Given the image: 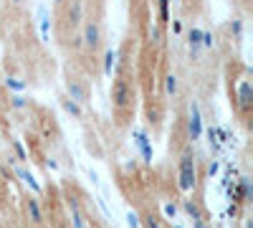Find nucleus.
Instances as JSON below:
<instances>
[{"mask_svg":"<svg viewBox=\"0 0 253 228\" xmlns=\"http://www.w3.org/2000/svg\"><path fill=\"white\" fill-rule=\"evenodd\" d=\"M175 3H180V0H175Z\"/></svg>","mask_w":253,"mask_h":228,"instance_id":"obj_39","label":"nucleus"},{"mask_svg":"<svg viewBox=\"0 0 253 228\" xmlns=\"http://www.w3.org/2000/svg\"><path fill=\"white\" fill-rule=\"evenodd\" d=\"M193 228H208V223L203 221V223H193Z\"/></svg>","mask_w":253,"mask_h":228,"instance_id":"obj_35","label":"nucleus"},{"mask_svg":"<svg viewBox=\"0 0 253 228\" xmlns=\"http://www.w3.org/2000/svg\"><path fill=\"white\" fill-rule=\"evenodd\" d=\"M213 46H215V33L213 31H203V48L210 51Z\"/></svg>","mask_w":253,"mask_h":228,"instance_id":"obj_28","label":"nucleus"},{"mask_svg":"<svg viewBox=\"0 0 253 228\" xmlns=\"http://www.w3.org/2000/svg\"><path fill=\"white\" fill-rule=\"evenodd\" d=\"M0 81H3V74H0Z\"/></svg>","mask_w":253,"mask_h":228,"instance_id":"obj_38","label":"nucleus"},{"mask_svg":"<svg viewBox=\"0 0 253 228\" xmlns=\"http://www.w3.org/2000/svg\"><path fill=\"white\" fill-rule=\"evenodd\" d=\"M53 3H56L58 8H63V3H66V0H53Z\"/></svg>","mask_w":253,"mask_h":228,"instance_id":"obj_37","label":"nucleus"},{"mask_svg":"<svg viewBox=\"0 0 253 228\" xmlns=\"http://www.w3.org/2000/svg\"><path fill=\"white\" fill-rule=\"evenodd\" d=\"M0 180H3V182H13V180H15L13 168H8L5 162H0Z\"/></svg>","mask_w":253,"mask_h":228,"instance_id":"obj_27","label":"nucleus"},{"mask_svg":"<svg viewBox=\"0 0 253 228\" xmlns=\"http://www.w3.org/2000/svg\"><path fill=\"white\" fill-rule=\"evenodd\" d=\"M203 135H205L203 112H200V104L193 99V101L187 104V137L193 139V142H198V139H203Z\"/></svg>","mask_w":253,"mask_h":228,"instance_id":"obj_4","label":"nucleus"},{"mask_svg":"<svg viewBox=\"0 0 253 228\" xmlns=\"http://www.w3.org/2000/svg\"><path fill=\"white\" fill-rule=\"evenodd\" d=\"M23 213L26 218L33 223V226H43L46 223V213H43V205H41V198L38 195H26L23 198Z\"/></svg>","mask_w":253,"mask_h":228,"instance_id":"obj_6","label":"nucleus"},{"mask_svg":"<svg viewBox=\"0 0 253 228\" xmlns=\"http://www.w3.org/2000/svg\"><path fill=\"white\" fill-rule=\"evenodd\" d=\"M139 228H165V226H162V218L150 211V213L139 216Z\"/></svg>","mask_w":253,"mask_h":228,"instance_id":"obj_22","label":"nucleus"},{"mask_svg":"<svg viewBox=\"0 0 253 228\" xmlns=\"http://www.w3.org/2000/svg\"><path fill=\"white\" fill-rule=\"evenodd\" d=\"M0 144H3V139H0Z\"/></svg>","mask_w":253,"mask_h":228,"instance_id":"obj_40","label":"nucleus"},{"mask_svg":"<svg viewBox=\"0 0 253 228\" xmlns=\"http://www.w3.org/2000/svg\"><path fill=\"white\" fill-rule=\"evenodd\" d=\"M63 87H66V96L71 99V101H76V104H89L91 101V94H89V87L84 84L81 79H76V76H69L66 81H63Z\"/></svg>","mask_w":253,"mask_h":228,"instance_id":"obj_5","label":"nucleus"},{"mask_svg":"<svg viewBox=\"0 0 253 228\" xmlns=\"http://www.w3.org/2000/svg\"><path fill=\"white\" fill-rule=\"evenodd\" d=\"M69 213H71V223L69 228H86V218H84L81 208H79V203L74 198H69Z\"/></svg>","mask_w":253,"mask_h":228,"instance_id":"obj_17","label":"nucleus"},{"mask_svg":"<svg viewBox=\"0 0 253 228\" xmlns=\"http://www.w3.org/2000/svg\"><path fill=\"white\" fill-rule=\"evenodd\" d=\"M61 107H63V112L71 114L74 119H84V107H81V104H76V101H71L66 94L61 96Z\"/></svg>","mask_w":253,"mask_h":228,"instance_id":"obj_19","label":"nucleus"},{"mask_svg":"<svg viewBox=\"0 0 253 228\" xmlns=\"http://www.w3.org/2000/svg\"><path fill=\"white\" fill-rule=\"evenodd\" d=\"M134 101H137V89L129 79H114L112 81V107L117 114H124V112H132L134 109Z\"/></svg>","mask_w":253,"mask_h":228,"instance_id":"obj_2","label":"nucleus"},{"mask_svg":"<svg viewBox=\"0 0 253 228\" xmlns=\"http://www.w3.org/2000/svg\"><path fill=\"white\" fill-rule=\"evenodd\" d=\"M0 84H3L10 94H23L26 91V81L23 79H18V76H3V81H0Z\"/></svg>","mask_w":253,"mask_h":228,"instance_id":"obj_18","label":"nucleus"},{"mask_svg":"<svg viewBox=\"0 0 253 228\" xmlns=\"http://www.w3.org/2000/svg\"><path fill=\"white\" fill-rule=\"evenodd\" d=\"M63 20L74 31L84 23V0H66L63 3Z\"/></svg>","mask_w":253,"mask_h":228,"instance_id":"obj_8","label":"nucleus"},{"mask_svg":"<svg viewBox=\"0 0 253 228\" xmlns=\"http://www.w3.org/2000/svg\"><path fill=\"white\" fill-rule=\"evenodd\" d=\"M8 3H10V5H20V3H23V0H8Z\"/></svg>","mask_w":253,"mask_h":228,"instance_id":"obj_36","label":"nucleus"},{"mask_svg":"<svg viewBox=\"0 0 253 228\" xmlns=\"http://www.w3.org/2000/svg\"><path fill=\"white\" fill-rule=\"evenodd\" d=\"M230 200H233V205H238V203H251L253 200V185H251V178L248 175H241L238 178V182L230 188Z\"/></svg>","mask_w":253,"mask_h":228,"instance_id":"obj_9","label":"nucleus"},{"mask_svg":"<svg viewBox=\"0 0 253 228\" xmlns=\"http://www.w3.org/2000/svg\"><path fill=\"white\" fill-rule=\"evenodd\" d=\"M162 89H165V96H167V99H177V94H180V76H177L175 71L165 74Z\"/></svg>","mask_w":253,"mask_h":228,"instance_id":"obj_16","label":"nucleus"},{"mask_svg":"<svg viewBox=\"0 0 253 228\" xmlns=\"http://www.w3.org/2000/svg\"><path fill=\"white\" fill-rule=\"evenodd\" d=\"M198 178H200V170H198V157L193 150H185L180 155V162H177V190L180 193H193L198 188Z\"/></svg>","mask_w":253,"mask_h":228,"instance_id":"obj_1","label":"nucleus"},{"mask_svg":"<svg viewBox=\"0 0 253 228\" xmlns=\"http://www.w3.org/2000/svg\"><path fill=\"white\" fill-rule=\"evenodd\" d=\"M119 66V48H104L101 53V74L104 76H112V71Z\"/></svg>","mask_w":253,"mask_h":228,"instance_id":"obj_13","label":"nucleus"},{"mask_svg":"<svg viewBox=\"0 0 253 228\" xmlns=\"http://www.w3.org/2000/svg\"><path fill=\"white\" fill-rule=\"evenodd\" d=\"M46 168H48V170H53V173H56V170H58V162H56V160H53V157H48V160H46Z\"/></svg>","mask_w":253,"mask_h":228,"instance_id":"obj_32","label":"nucleus"},{"mask_svg":"<svg viewBox=\"0 0 253 228\" xmlns=\"http://www.w3.org/2000/svg\"><path fill=\"white\" fill-rule=\"evenodd\" d=\"M38 31H41V41L48 44L51 41V13H48L46 5L38 8Z\"/></svg>","mask_w":253,"mask_h":228,"instance_id":"obj_14","label":"nucleus"},{"mask_svg":"<svg viewBox=\"0 0 253 228\" xmlns=\"http://www.w3.org/2000/svg\"><path fill=\"white\" fill-rule=\"evenodd\" d=\"M150 41H152L155 46H162V44H165V28L155 23V26H152V31H150Z\"/></svg>","mask_w":253,"mask_h":228,"instance_id":"obj_25","label":"nucleus"},{"mask_svg":"<svg viewBox=\"0 0 253 228\" xmlns=\"http://www.w3.org/2000/svg\"><path fill=\"white\" fill-rule=\"evenodd\" d=\"M157 26H167L170 23V0H157Z\"/></svg>","mask_w":253,"mask_h":228,"instance_id":"obj_21","label":"nucleus"},{"mask_svg":"<svg viewBox=\"0 0 253 228\" xmlns=\"http://www.w3.org/2000/svg\"><path fill=\"white\" fill-rule=\"evenodd\" d=\"M162 213H165V221H170V223H172V221L177 218V213H180V205L167 200V203H162Z\"/></svg>","mask_w":253,"mask_h":228,"instance_id":"obj_24","label":"nucleus"},{"mask_svg":"<svg viewBox=\"0 0 253 228\" xmlns=\"http://www.w3.org/2000/svg\"><path fill=\"white\" fill-rule=\"evenodd\" d=\"M10 150L15 152V162H26L28 160V150H26V144L20 142V139H10Z\"/></svg>","mask_w":253,"mask_h":228,"instance_id":"obj_23","label":"nucleus"},{"mask_svg":"<svg viewBox=\"0 0 253 228\" xmlns=\"http://www.w3.org/2000/svg\"><path fill=\"white\" fill-rule=\"evenodd\" d=\"M228 31H230L233 38H243V18H233V20H230Z\"/></svg>","mask_w":253,"mask_h":228,"instance_id":"obj_26","label":"nucleus"},{"mask_svg":"<svg viewBox=\"0 0 253 228\" xmlns=\"http://www.w3.org/2000/svg\"><path fill=\"white\" fill-rule=\"evenodd\" d=\"M8 104H10V109H13V112H26V109L31 107V99H28L26 94H10Z\"/></svg>","mask_w":253,"mask_h":228,"instance_id":"obj_20","label":"nucleus"},{"mask_svg":"<svg viewBox=\"0 0 253 228\" xmlns=\"http://www.w3.org/2000/svg\"><path fill=\"white\" fill-rule=\"evenodd\" d=\"M185 41H187L190 56L198 58V53L203 51V31H200V28H190V31L185 33Z\"/></svg>","mask_w":253,"mask_h":228,"instance_id":"obj_15","label":"nucleus"},{"mask_svg":"<svg viewBox=\"0 0 253 228\" xmlns=\"http://www.w3.org/2000/svg\"><path fill=\"white\" fill-rule=\"evenodd\" d=\"M251 101H253V87H251L248 79H241L238 91H236V107H238L243 114H248V112H251Z\"/></svg>","mask_w":253,"mask_h":228,"instance_id":"obj_11","label":"nucleus"},{"mask_svg":"<svg viewBox=\"0 0 253 228\" xmlns=\"http://www.w3.org/2000/svg\"><path fill=\"white\" fill-rule=\"evenodd\" d=\"M172 31H175V33H177V36H180V33H182V23H180V20H177V18H175V20H172Z\"/></svg>","mask_w":253,"mask_h":228,"instance_id":"obj_33","label":"nucleus"},{"mask_svg":"<svg viewBox=\"0 0 253 228\" xmlns=\"http://www.w3.org/2000/svg\"><path fill=\"white\" fill-rule=\"evenodd\" d=\"M180 211H182L187 218H193V223H203V221L208 218L205 208L200 205V200H195V198H182V200H180Z\"/></svg>","mask_w":253,"mask_h":228,"instance_id":"obj_10","label":"nucleus"},{"mask_svg":"<svg viewBox=\"0 0 253 228\" xmlns=\"http://www.w3.org/2000/svg\"><path fill=\"white\" fill-rule=\"evenodd\" d=\"M0 228H3V226H0Z\"/></svg>","mask_w":253,"mask_h":228,"instance_id":"obj_41","label":"nucleus"},{"mask_svg":"<svg viewBox=\"0 0 253 228\" xmlns=\"http://www.w3.org/2000/svg\"><path fill=\"white\" fill-rule=\"evenodd\" d=\"M126 226H129V228H139V213H134V211L126 213Z\"/></svg>","mask_w":253,"mask_h":228,"instance_id":"obj_31","label":"nucleus"},{"mask_svg":"<svg viewBox=\"0 0 253 228\" xmlns=\"http://www.w3.org/2000/svg\"><path fill=\"white\" fill-rule=\"evenodd\" d=\"M81 41H84V48H86V51H96L101 46L104 31H101L99 18H84V23H81Z\"/></svg>","mask_w":253,"mask_h":228,"instance_id":"obj_3","label":"nucleus"},{"mask_svg":"<svg viewBox=\"0 0 253 228\" xmlns=\"http://www.w3.org/2000/svg\"><path fill=\"white\" fill-rule=\"evenodd\" d=\"M132 139L137 144V152L142 157L144 165H152V157H155V150H152V139L147 135V130H132Z\"/></svg>","mask_w":253,"mask_h":228,"instance_id":"obj_7","label":"nucleus"},{"mask_svg":"<svg viewBox=\"0 0 253 228\" xmlns=\"http://www.w3.org/2000/svg\"><path fill=\"white\" fill-rule=\"evenodd\" d=\"M218 173H220V160H218V157L208 160V175H210V178H215Z\"/></svg>","mask_w":253,"mask_h":228,"instance_id":"obj_29","label":"nucleus"},{"mask_svg":"<svg viewBox=\"0 0 253 228\" xmlns=\"http://www.w3.org/2000/svg\"><path fill=\"white\" fill-rule=\"evenodd\" d=\"M13 175L26 185L28 190H33V195H41L43 193V188H41V182L36 180V175L28 170V168H23V165H13Z\"/></svg>","mask_w":253,"mask_h":228,"instance_id":"obj_12","label":"nucleus"},{"mask_svg":"<svg viewBox=\"0 0 253 228\" xmlns=\"http://www.w3.org/2000/svg\"><path fill=\"white\" fill-rule=\"evenodd\" d=\"M69 38H71V41H69V46H71L74 51H81V48H84V41H81V33H71Z\"/></svg>","mask_w":253,"mask_h":228,"instance_id":"obj_30","label":"nucleus"},{"mask_svg":"<svg viewBox=\"0 0 253 228\" xmlns=\"http://www.w3.org/2000/svg\"><path fill=\"white\" fill-rule=\"evenodd\" d=\"M56 228H69V223H66V221H58V223H56Z\"/></svg>","mask_w":253,"mask_h":228,"instance_id":"obj_34","label":"nucleus"}]
</instances>
